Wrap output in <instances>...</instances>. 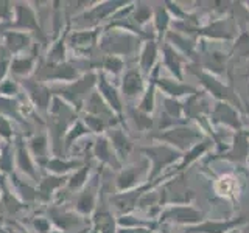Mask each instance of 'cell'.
I'll list each match as a JSON object with an SVG mask.
<instances>
[{"instance_id":"1","label":"cell","mask_w":249,"mask_h":233,"mask_svg":"<svg viewBox=\"0 0 249 233\" xmlns=\"http://www.w3.org/2000/svg\"><path fill=\"white\" fill-rule=\"evenodd\" d=\"M47 118H49V121H47V128H49L47 134H49L50 138L52 155H54V157H64L66 134L70 126L80 118V114L62 98L53 95L49 112H47Z\"/></svg>"},{"instance_id":"2","label":"cell","mask_w":249,"mask_h":233,"mask_svg":"<svg viewBox=\"0 0 249 233\" xmlns=\"http://www.w3.org/2000/svg\"><path fill=\"white\" fill-rule=\"evenodd\" d=\"M23 31L28 33L33 37H36L37 44H41L44 47L50 45V36L45 34V31L42 30L41 20H39L37 10L36 6H33V2H14V14L13 20L6 25L0 27V31Z\"/></svg>"},{"instance_id":"3","label":"cell","mask_w":249,"mask_h":233,"mask_svg":"<svg viewBox=\"0 0 249 233\" xmlns=\"http://www.w3.org/2000/svg\"><path fill=\"white\" fill-rule=\"evenodd\" d=\"M97 80H98V72L89 70L84 75H81L76 81L69 83V84H61L58 87H50L53 95L62 98L72 106L78 114H81L84 101L95 90L97 87Z\"/></svg>"},{"instance_id":"4","label":"cell","mask_w":249,"mask_h":233,"mask_svg":"<svg viewBox=\"0 0 249 233\" xmlns=\"http://www.w3.org/2000/svg\"><path fill=\"white\" fill-rule=\"evenodd\" d=\"M140 47V37L123 30H103L98 49L106 56H132Z\"/></svg>"},{"instance_id":"5","label":"cell","mask_w":249,"mask_h":233,"mask_svg":"<svg viewBox=\"0 0 249 233\" xmlns=\"http://www.w3.org/2000/svg\"><path fill=\"white\" fill-rule=\"evenodd\" d=\"M124 2H93V5L84 13L69 19L72 30H90L100 27L103 20H111L112 16L123 8Z\"/></svg>"},{"instance_id":"6","label":"cell","mask_w":249,"mask_h":233,"mask_svg":"<svg viewBox=\"0 0 249 233\" xmlns=\"http://www.w3.org/2000/svg\"><path fill=\"white\" fill-rule=\"evenodd\" d=\"M45 212H47V217L53 224V229L56 230L80 232L92 227L90 219L78 215L73 208L67 207L66 204H50L45 208Z\"/></svg>"},{"instance_id":"7","label":"cell","mask_w":249,"mask_h":233,"mask_svg":"<svg viewBox=\"0 0 249 233\" xmlns=\"http://www.w3.org/2000/svg\"><path fill=\"white\" fill-rule=\"evenodd\" d=\"M148 176H150V162L146 159L129 166H123L115 176V191L126 193L140 188L143 183H148Z\"/></svg>"},{"instance_id":"8","label":"cell","mask_w":249,"mask_h":233,"mask_svg":"<svg viewBox=\"0 0 249 233\" xmlns=\"http://www.w3.org/2000/svg\"><path fill=\"white\" fill-rule=\"evenodd\" d=\"M100 194H101V169L95 171L89 179V182L84 185V188L76 194L73 202V210L83 217L90 219V216L97 208Z\"/></svg>"},{"instance_id":"9","label":"cell","mask_w":249,"mask_h":233,"mask_svg":"<svg viewBox=\"0 0 249 233\" xmlns=\"http://www.w3.org/2000/svg\"><path fill=\"white\" fill-rule=\"evenodd\" d=\"M101 27L90 30H70L67 36V49L76 54V59H84L90 56L92 50L98 47V41L103 34Z\"/></svg>"},{"instance_id":"10","label":"cell","mask_w":249,"mask_h":233,"mask_svg":"<svg viewBox=\"0 0 249 233\" xmlns=\"http://www.w3.org/2000/svg\"><path fill=\"white\" fill-rule=\"evenodd\" d=\"M140 152L145 154V159L150 162V176L148 182H154V179L159 176L160 171L167 165H171L175 160L182 157L181 152H178L175 148L170 145H156V146H146L140 148Z\"/></svg>"},{"instance_id":"11","label":"cell","mask_w":249,"mask_h":233,"mask_svg":"<svg viewBox=\"0 0 249 233\" xmlns=\"http://www.w3.org/2000/svg\"><path fill=\"white\" fill-rule=\"evenodd\" d=\"M19 84L22 87L23 95L27 97L28 103L33 106L35 111L47 115L50 103H52V98H53V92L50 89V85L35 80L33 76L19 81Z\"/></svg>"},{"instance_id":"12","label":"cell","mask_w":249,"mask_h":233,"mask_svg":"<svg viewBox=\"0 0 249 233\" xmlns=\"http://www.w3.org/2000/svg\"><path fill=\"white\" fill-rule=\"evenodd\" d=\"M14 162H16V171L28 179L30 182H33L35 185L39 183L41 181V174H39L37 165L35 163L31 154L28 152V148L25 143V138L22 135L14 137Z\"/></svg>"},{"instance_id":"13","label":"cell","mask_w":249,"mask_h":233,"mask_svg":"<svg viewBox=\"0 0 249 233\" xmlns=\"http://www.w3.org/2000/svg\"><path fill=\"white\" fill-rule=\"evenodd\" d=\"M212 190L218 198L229 200L232 204H238L240 194L243 191V181L235 173H226L213 179Z\"/></svg>"},{"instance_id":"14","label":"cell","mask_w":249,"mask_h":233,"mask_svg":"<svg viewBox=\"0 0 249 233\" xmlns=\"http://www.w3.org/2000/svg\"><path fill=\"white\" fill-rule=\"evenodd\" d=\"M37 64H39L37 44H35V47L30 50V53H23V54H19V56H13L11 58L10 76L14 78L16 81L27 80V78H31L35 75Z\"/></svg>"},{"instance_id":"15","label":"cell","mask_w":249,"mask_h":233,"mask_svg":"<svg viewBox=\"0 0 249 233\" xmlns=\"http://www.w3.org/2000/svg\"><path fill=\"white\" fill-rule=\"evenodd\" d=\"M25 143L28 148V152L31 154L35 163L37 168L44 169L47 162L50 160V152H52V146H50V138L47 132H33L25 138Z\"/></svg>"},{"instance_id":"16","label":"cell","mask_w":249,"mask_h":233,"mask_svg":"<svg viewBox=\"0 0 249 233\" xmlns=\"http://www.w3.org/2000/svg\"><path fill=\"white\" fill-rule=\"evenodd\" d=\"M92 159L97 160L101 166H109L111 169H115V171H120L123 168L122 162L119 160V157H117L112 150L111 142H109V138L105 134L98 135L95 140H93Z\"/></svg>"},{"instance_id":"17","label":"cell","mask_w":249,"mask_h":233,"mask_svg":"<svg viewBox=\"0 0 249 233\" xmlns=\"http://www.w3.org/2000/svg\"><path fill=\"white\" fill-rule=\"evenodd\" d=\"M97 92L100 93V97L105 100V103L109 106V109L119 116L122 120L123 118V101L119 90H117L115 85H112L111 80L103 73L98 72V80H97Z\"/></svg>"},{"instance_id":"18","label":"cell","mask_w":249,"mask_h":233,"mask_svg":"<svg viewBox=\"0 0 249 233\" xmlns=\"http://www.w3.org/2000/svg\"><path fill=\"white\" fill-rule=\"evenodd\" d=\"M146 90L143 73L139 67H128L122 75V95L126 100L142 98Z\"/></svg>"},{"instance_id":"19","label":"cell","mask_w":249,"mask_h":233,"mask_svg":"<svg viewBox=\"0 0 249 233\" xmlns=\"http://www.w3.org/2000/svg\"><path fill=\"white\" fill-rule=\"evenodd\" d=\"M2 45L3 49L11 54V56H19V54L28 53L35 47L33 36L23 31L8 30L2 33Z\"/></svg>"},{"instance_id":"20","label":"cell","mask_w":249,"mask_h":233,"mask_svg":"<svg viewBox=\"0 0 249 233\" xmlns=\"http://www.w3.org/2000/svg\"><path fill=\"white\" fill-rule=\"evenodd\" d=\"M69 176H53L47 174L45 177H41V181L36 185L37 190V202L41 204H50V200L58 196L62 191V188H66Z\"/></svg>"},{"instance_id":"21","label":"cell","mask_w":249,"mask_h":233,"mask_svg":"<svg viewBox=\"0 0 249 233\" xmlns=\"http://www.w3.org/2000/svg\"><path fill=\"white\" fill-rule=\"evenodd\" d=\"M201 131V129H199ZM198 129H189V128H173L163 134L158 135L159 140H163L168 145H176L181 150H189L190 145H195L201 138V132Z\"/></svg>"},{"instance_id":"22","label":"cell","mask_w":249,"mask_h":233,"mask_svg":"<svg viewBox=\"0 0 249 233\" xmlns=\"http://www.w3.org/2000/svg\"><path fill=\"white\" fill-rule=\"evenodd\" d=\"M202 215L192 205H171L160 213V221L167 222H178V224H199Z\"/></svg>"},{"instance_id":"23","label":"cell","mask_w":249,"mask_h":233,"mask_svg":"<svg viewBox=\"0 0 249 233\" xmlns=\"http://www.w3.org/2000/svg\"><path fill=\"white\" fill-rule=\"evenodd\" d=\"M248 221L243 217H238V219H226V221H206V222H199L196 225H190V227H185V233H229L232 230H235L238 225L246 224Z\"/></svg>"},{"instance_id":"24","label":"cell","mask_w":249,"mask_h":233,"mask_svg":"<svg viewBox=\"0 0 249 233\" xmlns=\"http://www.w3.org/2000/svg\"><path fill=\"white\" fill-rule=\"evenodd\" d=\"M88 159H75V157H54L52 155L50 160L47 162L44 171L47 174L53 176H70L73 171L80 169L86 165Z\"/></svg>"},{"instance_id":"25","label":"cell","mask_w":249,"mask_h":233,"mask_svg":"<svg viewBox=\"0 0 249 233\" xmlns=\"http://www.w3.org/2000/svg\"><path fill=\"white\" fill-rule=\"evenodd\" d=\"M212 123H216V124H224V126H232L233 129L237 131H241L243 128V123H241V118H238V112L235 109L232 107V104L229 103H218L213 109L212 112Z\"/></svg>"},{"instance_id":"26","label":"cell","mask_w":249,"mask_h":233,"mask_svg":"<svg viewBox=\"0 0 249 233\" xmlns=\"http://www.w3.org/2000/svg\"><path fill=\"white\" fill-rule=\"evenodd\" d=\"M105 135L109 138V142H111V146H112L115 155L123 163V160H126L129 157V154L132 151V148H134V145H132V142L128 138V135L124 134L120 128L114 126V128L109 129Z\"/></svg>"},{"instance_id":"27","label":"cell","mask_w":249,"mask_h":233,"mask_svg":"<svg viewBox=\"0 0 249 233\" xmlns=\"http://www.w3.org/2000/svg\"><path fill=\"white\" fill-rule=\"evenodd\" d=\"M81 114H89V115H95V116H103V118H109V120H120L117 116L109 106L105 103V100L100 97V93L97 92V89L93 90L90 95L88 97V100L84 101L83 111ZM122 121V120H120Z\"/></svg>"},{"instance_id":"28","label":"cell","mask_w":249,"mask_h":233,"mask_svg":"<svg viewBox=\"0 0 249 233\" xmlns=\"http://www.w3.org/2000/svg\"><path fill=\"white\" fill-rule=\"evenodd\" d=\"M92 168H93V159L86 162V165L81 166L80 169L73 171L72 174L67 179V185L64 188V194H78L84 185L89 182V179L92 177Z\"/></svg>"},{"instance_id":"29","label":"cell","mask_w":249,"mask_h":233,"mask_svg":"<svg viewBox=\"0 0 249 233\" xmlns=\"http://www.w3.org/2000/svg\"><path fill=\"white\" fill-rule=\"evenodd\" d=\"M158 53H159V47L154 39L145 41V44L142 45V49H140V53H139V66H137L143 75H148V76L151 75L156 66V61H158Z\"/></svg>"},{"instance_id":"30","label":"cell","mask_w":249,"mask_h":233,"mask_svg":"<svg viewBox=\"0 0 249 233\" xmlns=\"http://www.w3.org/2000/svg\"><path fill=\"white\" fill-rule=\"evenodd\" d=\"M90 135V131L88 129V126L84 124V121L81 118H78L72 126H70V129L67 131L66 134V138H64V157L67 155V152L72 150V146L75 143L80 142L81 138Z\"/></svg>"},{"instance_id":"31","label":"cell","mask_w":249,"mask_h":233,"mask_svg":"<svg viewBox=\"0 0 249 233\" xmlns=\"http://www.w3.org/2000/svg\"><path fill=\"white\" fill-rule=\"evenodd\" d=\"M182 61L184 58L179 56L175 49H171V45L167 42L165 47H163V66L170 68V72L173 75H176L178 81L182 80Z\"/></svg>"},{"instance_id":"32","label":"cell","mask_w":249,"mask_h":233,"mask_svg":"<svg viewBox=\"0 0 249 233\" xmlns=\"http://www.w3.org/2000/svg\"><path fill=\"white\" fill-rule=\"evenodd\" d=\"M156 85H159V87L163 90V93H167V95H170L173 100L178 98V97L185 95L187 92L198 93L193 87H190V85H184L181 83H175L173 80H167V78H158Z\"/></svg>"},{"instance_id":"33","label":"cell","mask_w":249,"mask_h":233,"mask_svg":"<svg viewBox=\"0 0 249 233\" xmlns=\"http://www.w3.org/2000/svg\"><path fill=\"white\" fill-rule=\"evenodd\" d=\"M101 68H103L101 72L111 80V78H119L124 73L126 62L120 56H105V59L101 61Z\"/></svg>"},{"instance_id":"34","label":"cell","mask_w":249,"mask_h":233,"mask_svg":"<svg viewBox=\"0 0 249 233\" xmlns=\"http://www.w3.org/2000/svg\"><path fill=\"white\" fill-rule=\"evenodd\" d=\"M22 95V87L19 81H16L14 78L8 76L6 80L0 84V97L3 98H19Z\"/></svg>"},{"instance_id":"35","label":"cell","mask_w":249,"mask_h":233,"mask_svg":"<svg viewBox=\"0 0 249 233\" xmlns=\"http://www.w3.org/2000/svg\"><path fill=\"white\" fill-rule=\"evenodd\" d=\"M31 229L35 230V233H52L53 230V224L50 222V219L44 215H36L31 217L30 221Z\"/></svg>"},{"instance_id":"36","label":"cell","mask_w":249,"mask_h":233,"mask_svg":"<svg viewBox=\"0 0 249 233\" xmlns=\"http://www.w3.org/2000/svg\"><path fill=\"white\" fill-rule=\"evenodd\" d=\"M14 137L16 135L13 131L11 120H8L3 115H0V140H2V142H13Z\"/></svg>"},{"instance_id":"37","label":"cell","mask_w":249,"mask_h":233,"mask_svg":"<svg viewBox=\"0 0 249 233\" xmlns=\"http://www.w3.org/2000/svg\"><path fill=\"white\" fill-rule=\"evenodd\" d=\"M14 14V2H6V0H0V27L6 25L13 20Z\"/></svg>"},{"instance_id":"38","label":"cell","mask_w":249,"mask_h":233,"mask_svg":"<svg viewBox=\"0 0 249 233\" xmlns=\"http://www.w3.org/2000/svg\"><path fill=\"white\" fill-rule=\"evenodd\" d=\"M3 47V45H2ZM11 54L5 49L0 53V84H2L8 76H10V64H11Z\"/></svg>"},{"instance_id":"39","label":"cell","mask_w":249,"mask_h":233,"mask_svg":"<svg viewBox=\"0 0 249 233\" xmlns=\"http://www.w3.org/2000/svg\"><path fill=\"white\" fill-rule=\"evenodd\" d=\"M3 232H5V233H27L23 227H19V225H14V224L6 225Z\"/></svg>"},{"instance_id":"40","label":"cell","mask_w":249,"mask_h":233,"mask_svg":"<svg viewBox=\"0 0 249 233\" xmlns=\"http://www.w3.org/2000/svg\"><path fill=\"white\" fill-rule=\"evenodd\" d=\"M90 229V227H89ZM89 229H84V230H80V232H64V230H56V229H53L52 233H88Z\"/></svg>"},{"instance_id":"41","label":"cell","mask_w":249,"mask_h":233,"mask_svg":"<svg viewBox=\"0 0 249 233\" xmlns=\"http://www.w3.org/2000/svg\"><path fill=\"white\" fill-rule=\"evenodd\" d=\"M3 213V207H2V188H0V215Z\"/></svg>"},{"instance_id":"42","label":"cell","mask_w":249,"mask_h":233,"mask_svg":"<svg viewBox=\"0 0 249 233\" xmlns=\"http://www.w3.org/2000/svg\"><path fill=\"white\" fill-rule=\"evenodd\" d=\"M88 233H98V232H97L95 229H93V227H90V229L88 230Z\"/></svg>"},{"instance_id":"43","label":"cell","mask_w":249,"mask_h":233,"mask_svg":"<svg viewBox=\"0 0 249 233\" xmlns=\"http://www.w3.org/2000/svg\"><path fill=\"white\" fill-rule=\"evenodd\" d=\"M243 233H249V230H248V229H245V230H243Z\"/></svg>"},{"instance_id":"44","label":"cell","mask_w":249,"mask_h":233,"mask_svg":"<svg viewBox=\"0 0 249 233\" xmlns=\"http://www.w3.org/2000/svg\"><path fill=\"white\" fill-rule=\"evenodd\" d=\"M2 49H3V47H2V44H0V53H2Z\"/></svg>"},{"instance_id":"45","label":"cell","mask_w":249,"mask_h":233,"mask_svg":"<svg viewBox=\"0 0 249 233\" xmlns=\"http://www.w3.org/2000/svg\"><path fill=\"white\" fill-rule=\"evenodd\" d=\"M235 230H237V229H235ZM235 230H232V232H229V233H237Z\"/></svg>"},{"instance_id":"46","label":"cell","mask_w":249,"mask_h":233,"mask_svg":"<svg viewBox=\"0 0 249 233\" xmlns=\"http://www.w3.org/2000/svg\"><path fill=\"white\" fill-rule=\"evenodd\" d=\"M248 166H249V155H248Z\"/></svg>"},{"instance_id":"47","label":"cell","mask_w":249,"mask_h":233,"mask_svg":"<svg viewBox=\"0 0 249 233\" xmlns=\"http://www.w3.org/2000/svg\"><path fill=\"white\" fill-rule=\"evenodd\" d=\"M246 134H248V138H249V132H246Z\"/></svg>"}]
</instances>
